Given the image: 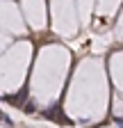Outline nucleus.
Here are the masks:
<instances>
[{"label": "nucleus", "mask_w": 123, "mask_h": 128, "mask_svg": "<svg viewBox=\"0 0 123 128\" xmlns=\"http://www.w3.org/2000/svg\"><path fill=\"white\" fill-rule=\"evenodd\" d=\"M43 117H48V119H55V121H64V114H62V108L59 105H53L43 112Z\"/></svg>", "instance_id": "obj_1"}, {"label": "nucleus", "mask_w": 123, "mask_h": 128, "mask_svg": "<svg viewBox=\"0 0 123 128\" xmlns=\"http://www.w3.org/2000/svg\"><path fill=\"white\" fill-rule=\"evenodd\" d=\"M0 119H2V121H5V124H9V126H11V119H9V117H7V114H5V112H0Z\"/></svg>", "instance_id": "obj_2"}, {"label": "nucleus", "mask_w": 123, "mask_h": 128, "mask_svg": "<svg viewBox=\"0 0 123 128\" xmlns=\"http://www.w3.org/2000/svg\"><path fill=\"white\" fill-rule=\"evenodd\" d=\"M23 110H25V112H30V114H32V112H34V105H30V103H27V105H25Z\"/></svg>", "instance_id": "obj_3"}, {"label": "nucleus", "mask_w": 123, "mask_h": 128, "mask_svg": "<svg viewBox=\"0 0 123 128\" xmlns=\"http://www.w3.org/2000/svg\"><path fill=\"white\" fill-rule=\"evenodd\" d=\"M116 124H119V128H123V119H116Z\"/></svg>", "instance_id": "obj_4"}]
</instances>
